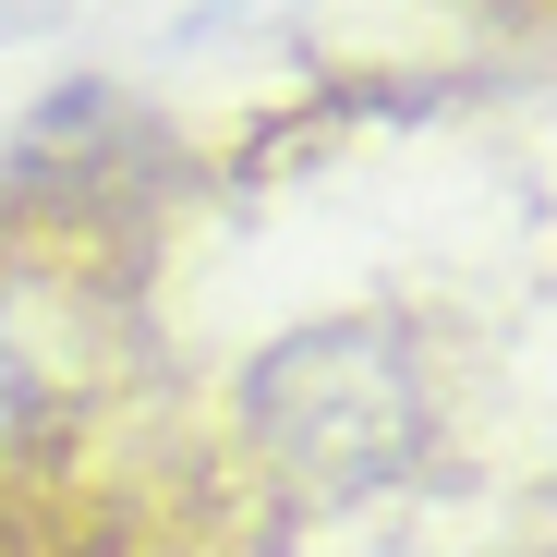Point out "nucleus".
I'll list each match as a JSON object with an SVG mask.
<instances>
[{
  "instance_id": "nucleus-1",
  "label": "nucleus",
  "mask_w": 557,
  "mask_h": 557,
  "mask_svg": "<svg viewBox=\"0 0 557 557\" xmlns=\"http://www.w3.org/2000/svg\"><path fill=\"white\" fill-rule=\"evenodd\" d=\"M255 424H267V448L292 460L304 485L351 497V485H376V473L412 460L424 388H412L400 339H376V327H315V339H292V351L255 363Z\"/></svg>"
},
{
  "instance_id": "nucleus-2",
  "label": "nucleus",
  "mask_w": 557,
  "mask_h": 557,
  "mask_svg": "<svg viewBox=\"0 0 557 557\" xmlns=\"http://www.w3.org/2000/svg\"><path fill=\"white\" fill-rule=\"evenodd\" d=\"M13 412H25V363H13V339H0V436H13Z\"/></svg>"
}]
</instances>
